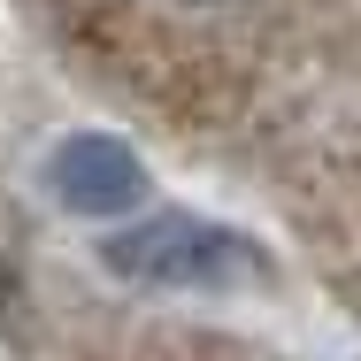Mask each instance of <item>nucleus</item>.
<instances>
[{
	"mask_svg": "<svg viewBox=\"0 0 361 361\" xmlns=\"http://www.w3.org/2000/svg\"><path fill=\"white\" fill-rule=\"evenodd\" d=\"M100 262L131 285H231V277H262V254L200 216H154L131 223L116 238H100Z\"/></svg>",
	"mask_w": 361,
	"mask_h": 361,
	"instance_id": "f257e3e1",
	"label": "nucleus"
},
{
	"mask_svg": "<svg viewBox=\"0 0 361 361\" xmlns=\"http://www.w3.org/2000/svg\"><path fill=\"white\" fill-rule=\"evenodd\" d=\"M47 192L70 208V216H123L146 192V169L123 139H100V131H77L47 154Z\"/></svg>",
	"mask_w": 361,
	"mask_h": 361,
	"instance_id": "f03ea898",
	"label": "nucleus"
}]
</instances>
